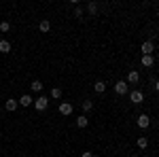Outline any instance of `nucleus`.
I'll list each match as a JSON object with an SVG mask.
<instances>
[{
	"instance_id": "f257e3e1",
	"label": "nucleus",
	"mask_w": 159,
	"mask_h": 157,
	"mask_svg": "<svg viewBox=\"0 0 159 157\" xmlns=\"http://www.w3.org/2000/svg\"><path fill=\"white\" fill-rule=\"evenodd\" d=\"M47 106H49V98H47V96H38L36 100H34V109H36L38 113L47 110Z\"/></svg>"
},
{
	"instance_id": "f03ea898",
	"label": "nucleus",
	"mask_w": 159,
	"mask_h": 157,
	"mask_svg": "<svg viewBox=\"0 0 159 157\" xmlns=\"http://www.w3.org/2000/svg\"><path fill=\"white\" fill-rule=\"evenodd\" d=\"M115 94H117V96L129 94V85L125 83V81H117V83H115Z\"/></svg>"
},
{
	"instance_id": "7ed1b4c3",
	"label": "nucleus",
	"mask_w": 159,
	"mask_h": 157,
	"mask_svg": "<svg viewBox=\"0 0 159 157\" xmlns=\"http://www.w3.org/2000/svg\"><path fill=\"white\" fill-rule=\"evenodd\" d=\"M129 100H132L136 106H138V104H142V100H144V94H142V91H138V89H134V91H129Z\"/></svg>"
},
{
	"instance_id": "20e7f679",
	"label": "nucleus",
	"mask_w": 159,
	"mask_h": 157,
	"mask_svg": "<svg viewBox=\"0 0 159 157\" xmlns=\"http://www.w3.org/2000/svg\"><path fill=\"white\" fill-rule=\"evenodd\" d=\"M136 125H138L140 130H147L148 125H151V119H148V115H140V117L136 119Z\"/></svg>"
},
{
	"instance_id": "39448f33",
	"label": "nucleus",
	"mask_w": 159,
	"mask_h": 157,
	"mask_svg": "<svg viewBox=\"0 0 159 157\" xmlns=\"http://www.w3.org/2000/svg\"><path fill=\"white\" fill-rule=\"evenodd\" d=\"M74 106L70 104V102H60V113L64 115V117H68V115H72Z\"/></svg>"
},
{
	"instance_id": "423d86ee",
	"label": "nucleus",
	"mask_w": 159,
	"mask_h": 157,
	"mask_svg": "<svg viewBox=\"0 0 159 157\" xmlns=\"http://www.w3.org/2000/svg\"><path fill=\"white\" fill-rule=\"evenodd\" d=\"M140 51H142V55H153V51H155V45H153V40H147V43H142Z\"/></svg>"
},
{
	"instance_id": "0eeeda50",
	"label": "nucleus",
	"mask_w": 159,
	"mask_h": 157,
	"mask_svg": "<svg viewBox=\"0 0 159 157\" xmlns=\"http://www.w3.org/2000/svg\"><path fill=\"white\" fill-rule=\"evenodd\" d=\"M140 81V74H138V70H129V74H127V81L125 83L127 85H136Z\"/></svg>"
},
{
	"instance_id": "6e6552de",
	"label": "nucleus",
	"mask_w": 159,
	"mask_h": 157,
	"mask_svg": "<svg viewBox=\"0 0 159 157\" xmlns=\"http://www.w3.org/2000/svg\"><path fill=\"white\" fill-rule=\"evenodd\" d=\"M19 104H21V106H32V104H34V98L30 96V94H24V96L19 98Z\"/></svg>"
},
{
	"instance_id": "1a4fd4ad",
	"label": "nucleus",
	"mask_w": 159,
	"mask_h": 157,
	"mask_svg": "<svg viewBox=\"0 0 159 157\" xmlns=\"http://www.w3.org/2000/svg\"><path fill=\"white\" fill-rule=\"evenodd\" d=\"M17 104H19V102H17V100H15V98H9V100H7V104H4V106H7V110H17Z\"/></svg>"
},
{
	"instance_id": "9d476101",
	"label": "nucleus",
	"mask_w": 159,
	"mask_h": 157,
	"mask_svg": "<svg viewBox=\"0 0 159 157\" xmlns=\"http://www.w3.org/2000/svg\"><path fill=\"white\" fill-rule=\"evenodd\" d=\"M136 145H138V149H147L148 146V138L147 136H140V138L136 140Z\"/></svg>"
},
{
	"instance_id": "9b49d317",
	"label": "nucleus",
	"mask_w": 159,
	"mask_h": 157,
	"mask_svg": "<svg viewBox=\"0 0 159 157\" xmlns=\"http://www.w3.org/2000/svg\"><path fill=\"white\" fill-rule=\"evenodd\" d=\"M38 30H40V32H49V30H51V21H47V19H43V21L38 24Z\"/></svg>"
},
{
	"instance_id": "f8f14e48",
	"label": "nucleus",
	"mask_w": 159,
	"mask_h": 157,
	"mask_svg": "<svg viewBox=\"0 0 159 157\" xmlns=\"http://www.w3.org/2000/svg\"><path fill=\"white\" fill-rule=\"evenodd\" d=\"M76 125L79 127H87L89 125V119H87L85 115H81V117H76Z\"/></svg>"
},
{
	"instance_id": "ddd939ff",
	"label": "nucleus",
	"mask_w": 159,
	"mask_h": 157,
	"mask_svg": "<svg viewBox=\"0 0 159 157\" xmlns=\"http://www.w3.org/2000/svg\"><path fill=\"white\" fill-rule=\"evenodd\" d=\"M87 13L89 15H98V2H89L87 4Z\"/></svg>"
},
{
	"instance_id": "4468645a",
	"label": "nucleus",
	"mask_w": 159,
	"mask_h": 157,
	"mask_svg": "<svg viewBox=\"0 0 159 157\" xmlns=\"http://www.w3.org/2000/svg\"><path fill=\"white\" fill-rule=\"evenodd\" d=\"M11 51V43L9 40H0V53H9Z\"/></svg>"
},
{
	"instance_id": "2eb2a0df",
	"label": "nucleus",
	"mask_w": 159,
	"mask_h": 157,
	"mask_svg": "<svg viewBox=\"0 0 159 157\" xmlns=\"http://www.w3.org/2000/svg\"><path fill=\"white\" fill-rule=\"evenodd\" d=\"M93 89H96L98 94H104V91H106V83H104V81H98V83L93 85Z\"/></svg>"
},
{
	"instance_id": "dca6fc26",
	"label": "nucleus",
	"mask_w": 159,
	"mask_h": 157,
	"mask_svg": "<svg viewBox=\"0 0 159 157\" xmlns=\"http://www.w3.org/2000/svg\"><path fill=\"white\" fill-rule=\"evenodd\" d=\"M153 55H142V66H147V68H151L153 66Z\"/></svg>"
},
{
	"instance_id": "f3484780",
	"label": "nucleus",
	"mask_w": 159,
	"mask_h": 157,
	"mask_svg": "<svg viewBox=\"0 0 159 157\" xmlns=\"http://www.w3.org/2000/svg\"><path fill=\"white\" fill-rule=\"evenodd\" d=\"M30 87H32V91H36V94H40V91H43V83H40V81H32V85H30Z\"/></svg>"
},
{
	"instance_id": "a211bd4d",
	"label": "nucleus",
	"mask_w": 159,
	"mask_h": 157,
	"mask_svg": "<svg viewBox=\"0 0 159 157\" xmlns=\"http://www.w3.org/2000/svg\"><path fill=\"white\" fill-rule=\"evenodd\" d=\"M51 98H53V100H60L61 98V89L60 87H53V89H51Z\"/></svg>"
},
{
	"instance_id": "6ab92c4d",
	"label": "nucleus",
	"mask_w": 159,
	"mask_h": 157,
	"mask_svg": "<svg viewBox=\"0 0 159 157\" xmlns=\"http://www.w3.org/2000/svg\"><path fill=\"white\" fill-rule=\"evenodd\" d=\"M81 106H83L85 113H89V110L93 109V102H91V100H85V102H81Z\"/></svg>"
},
{
	"instance_id": "aec40b11",
	"label": "nucleus",
	"mask_w": 159,
	"mask_h": 157,
	"mask_svg": "<svg viewBox=\"0 0 159 157\" xmlns=\"http://www.w3.org/2000/svg\"><path fill=\"white\" fill-rule=\"evenodd\" d=\"M11 30V24L9 21H0V32H9Z\"/></svg>"
},
{
	"instance_id": "412c9836",
	"label": "nucleus",
	"mask_w": 159,
	"mask_h": 157,
	"mask_svg": "<svg viewBox=\"0 0 159 157\" xmlns=\"http://www.w3.org/2000/svg\"><path fill=\"white\" fill-rule=\"evenodd\" d=\"M74 17H76V19H83V9H81V7L74 9Z\"/></svg>"
},
{
	"instance_id": "4be33fe9",
	"label": "nucleus",
	"mask_w": 159,
	"mask_h": 157,
	"mask_svg": "<svg viewBox=\"0 0 159 157\" xmlns=\"http://www.w3.org/2000/svg\"><path fill=\"white\" fill-rule=\"evenodd\" d=\"M81 157H93V153H89V151H85V153H81Z\"/></svg>"
},
{
	"instance_id": "5701e85b",
	"label": "nucleus",
	"mask_w": 159,
	"mask_h": 157,
	"mask_svg": "<svg viewBox=\"0 0 159 157\" xmlns=\"http://www.w3.org/2000/svg\"><path fill=\"white\" fill-rule=\"evenodd\" d=\"M155 89H157V91H159V81H155Z\"/></svg>"
},
{
	"instance_id": "b1692460",
	"label": "nucleus",
	"mask_w": 159,
	"mask_h": 157,
	"mask_svg": "<svg viewBox=\"0 0 159 157\" xmlns=\"http://www.w3.org/2000/svg\"><path fill=\"white\" fill-rule=\"evenodd\" d=\"M132 157H138V155H132Z\"/></svg>"
},
{
	"instance_id": "393cba45",
	"label": "nucleus",
	"mask_w": 159,
	"mask_h": 157,
	"mask_svg": "<svg viewBox=\"0 0 159 157\" xmlns=\"http://www.w3.org/2000/svg\"><path fill=\"white\" fill-rule=\"evenodd\" d=\"M144 157H148V155H144Z\"/></svg>"
},
{
	"instance_id": "a878e982",
	"label": "nucleus",
	"mask_w": 159,
	"mask_h": 157,
	"mask_svg": "<svg viewBox=\"0 0 159 157\" xmlns=\"http://www.w3.org/2000/svg\"><path fill=\"white\" fill-rule=\"evenodd\" d=\"M157 121H159V119H157Z\"/></svg>"
}]
</instances>
